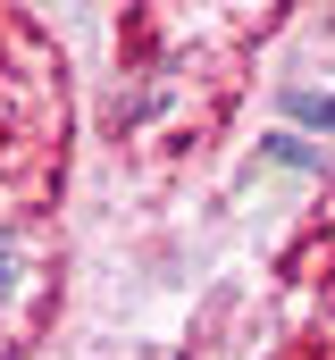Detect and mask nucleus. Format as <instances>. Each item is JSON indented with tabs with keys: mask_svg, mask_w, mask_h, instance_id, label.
<instances>
[{
	"mask_svg": "<svg viewBox=\"0 0 335 360\" xmlns=\"http://www.w3.org/2000/svg\"><path fill=\"white\" fill-rule=\"evenodd\" d=\"M310 117H319V126H335V101H310Z\"/></svg>",
	"mask_w": 335,
	"mask_h": 360,
	"instance_id": "obj_1",
	"label": "nucleus"
}]
</instances>
